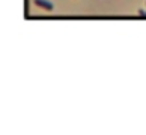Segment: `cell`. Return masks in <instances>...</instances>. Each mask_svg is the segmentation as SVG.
Here are the masks:
<instances>
[{
    "instance_id": "obj_1",
    "label": "cell",
    "mask_w": 146,
    "mask_h": 135,
    "mask_svg": "<svg viewBox=\"0 0 146 135\" xmlns=\"http://www.w3.org/2000/svg\"><path fill=\"white\" fill-rule=\"evenodd\" d=\"M35 3H36V6H41V8L47 9V11L53 9V3L48 2V0H35Z\"/></svg>"
},
{
    "instance_id": "obj_2",
    "label": "cell",
    "mask_w": 146,
    "mask_h": 135,
    "mask_svg": "<svg viewBox=\"0 0 146 135\" xmlns=\"http://www.w3.org/2000/svg\"><path fill=\"white\" fill-rule=\"evenodd\" d=\"M143 17H145V18H146V12H145V15H143Z\"/></svg>"
}]
</instances>
